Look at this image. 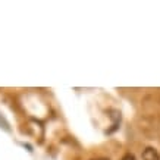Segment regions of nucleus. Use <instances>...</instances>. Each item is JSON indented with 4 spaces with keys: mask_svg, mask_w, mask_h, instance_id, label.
I'll list each match as a JSON object with an SVG mask.
<instances>
[{
    "mask_svg": "<svg viewBox=\"0 0 160 160\" xmlns=\"http://www.w3.org/2000/svg\"><path fill=\"white\" fill-rule=\"evenodd\" d=\"M142 160H160V154L157 153L156 148L147 147L146 150L142 151Z\"/></svg>",
    "mask_w": 160,
    "mask_h": 160,
    "instance_id": "f257e3e1",
    "label": "nucleus"
},
{
    "mask_svg": "<svg viewBox=\"0 0 160 160\" xmlns=\"http://www.w3.org/2000/svg\"><path fill=\"white\" fill-rule=\"evenodd\" d=\"M121 160H135V156L134 154H131V153H126L123 157H122Z\"/></svg>",
    "mask_w": 160,
    "mask_h": 160,
    "instance_id": "f03ea898",
    "label": "nucleus"
},
{
    "mask_svg": "<svg viewBox=\"0 0 160 160\" xmlns=\"http://www.w3.org/2000/svg\"><path fill=\"white\" fill-rule=\"evenodd\" d=\"M92 160H109V159H92Z\"/></svg>",
    "mask_w": 160,
    "mask_h": 160,
    "instance_id": "7ed1b4c3",
    "label": "nucleus"
}]
</instances>
